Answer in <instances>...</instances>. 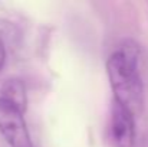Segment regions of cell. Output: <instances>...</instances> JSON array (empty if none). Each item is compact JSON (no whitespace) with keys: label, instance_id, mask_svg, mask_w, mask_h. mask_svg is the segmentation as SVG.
<instances>
[{"label":"cell","instance_id":"1","mask_svg":"<svg viewBox=\"0 0 148 147\" xmlns=\"http://www.w3.org/2000/svg\"><path fill=\"white\" fill-rule=\"evenodd\" d=\"M140 48L134 41H125L106 62L114 101L128 108L134 115L143 107V81L138 69Z\"/></svg>","mask_w":148,"mask_h":147},{"label":"cell","instance_id":"2","mask_svg":"<svg viewBox=\"0 0 148 147\" xmlns=\"http://www.w3.org/2000/svg\"><path fill=\"white\" fill-rule=\"evenodd\" d=\"M0 133L10 147H33L23 114L0 99Z\"/></svg>","mask_w":148,"mask_h":147},{"label":"cell","instance_id":"3","mask_svg":"<svg viewBox=\"0 0 148 147\" xmlns=\"http://www.w3.org/2000/svg\"><path fill=\"white\" fill-rule=\"evenodd\" d=\"M134 114L124 105L114 101L109 123V141L112 147H134L135 120Z\"/></svg>","mask_w":148,"mask_h":147},{"label":"cell","instance_id":"4","mask_svg":"<svg viewBox=\"0 0 148 147\" xmlns=\"http://www.w3.org/2000/svg\"><path fill=\"white\" fill-rule=\"evenodd\" d=\"M0 99L6 101L23 114L27 108V94L23 81L19 78H10L4 81L0 87Z\"/></svg>","mask_w":148,"mask_h":147},{"label":"cell","instance_id":"5","mask_svg":"<svg viewBox=\"0 0 148 147\" xmlns=\"http://www.w3.org/2000/svg\"><path fill=\"white\" fill-rule=\"evenodd\" d=\"M4 62H6V45H4L3 36L0 35V72L4 66Z\"/></svg>","mask_w":148,"mask_h":147}]
</instances>
